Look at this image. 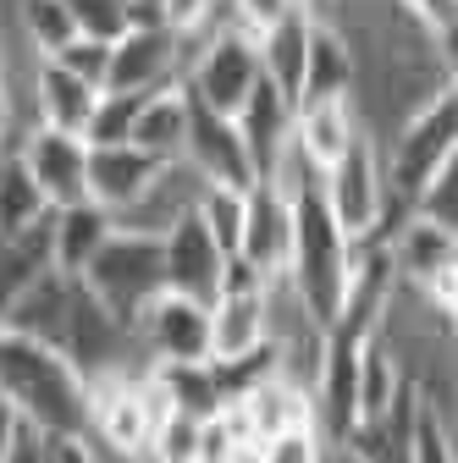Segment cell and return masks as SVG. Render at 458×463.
<instances>
[{
  "label": "cell",
  "instance_id": "1",
  "mask_svg": "<svg viewBox=\"0 0 458 463\" xmlns=\"http://www.w3.org/2000/svg\"><path fill=\"white\" fill-rule=\"evenodd\" d=\"M0 409H12L39 441L89 436V381L44 342L0 331Z\"/></svg>",
  "mask_w": 458,
  "mask_h": 463
},
{
  "label": "cell",
  "instance_id": "2",
  "mask_svg": "<svg viewBox=\"0 0 458 463\" xmlns=\"http://www.w3.org/2000/svg\"><path fill=\"white\" fill-rule=\"evenodd\" d=\"M293 260H288V281L304 304V315L331 331L337 304H342V270H348V238L337 232V221L320 204V177L304 183L293 199Z\"/></svg>",
  "mask_w": 458,
  "mask_h": 463
},
{
  "label": "cell",
  "instance_id": "3",
  "mask_svg": "<svg viewBox=\"0 0 458 463\" xmlns=\"http://www.w3.org/2000/svg\"><path fill=\"white\" fill-rule=\"evenodd\" d=\"M320 204H326V215L337 221V232L348 243H386L392 232H397V221L409 215L397 199H386L381 144L370 133L342 155L337 165L320 171Z\"/></svg>",
  "mask_w": 458,
  "mask_h": 463
},
{
  "label": "cell",
  "instance_id": "4",
  "mask_svg": "<svg viewBox=\"0 0 458 463\" xmlns=\"http://www.w3.org/2000/svg\"><path fill=\"white\" fill-rule=\"evenodd\" d=\"M78 287L133 336L138 315L166 293L160 243L155 238H133V232H110V238L100 243V254L89 260V270L78 276Z\"/></svg>",
  "mask_w": 458,
  "mask_h": 463
},
{
  "label": "cell",
  "instance_id": "5",
  "mask_svg": "<svg viewBox=\"0 0 458 463\" xmlns=\"http://www.w3.org/2000/svg\"><path fill=\"white\" fill-rule=\"evenodd\" d=\"M458 155V89H436L415 116L392 128V144L381 149V177H386V199H397L409 210V199L420 194V183L436 165H447Z\"/></svg>",
  "mask_w": 458,
  "mask_h": 463
},
{
  "label": "cell",
  "instance_id": "6",
  "mask_svg": "<svg viewBox=\"0 0 458 463\" xmlns=\"http://www.w3.org/2000/svg\"><path fill=\"white\" fill-rule=\"evenodd\" d=\"M254 83H260V50L233 23H215V33L188 55V67H183L188 105H199L210 116H226V122L243 110V99L254 94Z\"/></svg>",
  "mask_w": 458,
  "mask_h": 463
},
{
  "label": "cell",
  "instance_id": "7",
  "mask_svg": "<svg viewBox=\"0 0 458 463\" xmlns=\"http://www.w3.org/2000/svg\"><path fill=\"white\" fill-rule=\"evenodd\" d=\"M188 44L171 39L166 28H128L117 44H110V67H105V89L100 94H155L183 83L188 67Z\"/></svg>",
  "mask_w": 458,
  "mask_h": 463
},
{
  "label": "cell",
  "instance_id": "8",
  "mask_svg": "<svg viewBox=\"0 0 458 463\" xmlns=\"http://www.w3.org/2000/svg\"><path fill=\"white\" fill-rule=\"evenodd\" d=\"M133 342L144 347V364H210V315L194 298L160 293L138 315Z\"/></svg>",
  "mask_w": 458,
  "mask_h": 463
},
{
  "label": "cell",
  "instance_id": "9",
  "mask_svg": "<svg viewBox=\"0 0 458 463\" xmlns=\"http://www.w3.org/2000/svg\"><path fill=\"white\" fill-rule=\"evenodd\" d=\"M17 165L28 171V183L39 188V199L50 210H72V204H89L83 194V165H89V144L72 138V133H50V128H28L17 138Z\"/></svg>",
  "mask_w": 458,
  "mask_h": 463
},
{
  "label": "cell",
  "instance_id": "10",
  "mask_svg": "<svg viewBox=\"0 0 458 463\" xmlns=\"http://www.w3.org/2000/svg\"><path fill=\"white\" fill-rule=\"evenodd\" d=\"M226 420L238 425V436L243 441H271V436H288V430H304V425H315V402H310V386H299V381H288L281 370H271V375H260L233 409H221Z\"/></svg>",
  "mask_w": 458,
  "mask_h": 463
},
{
  "label": "cell",
  "instance_id": "11",
  "mask_svg": "<svg viewBox=\"0 0 458 463\" xmlns=\"http://www.w3.org/2000/svg\"><path fill=\"white\" fill-rule=\"evenodd\" d=\"M160 270H166V293L177 298H194V304H215L221 293V270H226V254L210 243V232L199 226V215L188 210L177 226L160 238Z\"/></svg>",
  "mask_w": 458,
  "mask_h": 463
},
{
  "label": "cell",
  "instance_id": "12",
  "mask_svg": "<svg viewBox=\"0 0 458 463\" xmlns=\"http://www.w3.org/2000/svg\"><path fill=\"white\" fill-rule=\"evenodd\" d=\"M183 165L205 188H233V194H249L254 188V165H249V149L238 138V128L226 116H210V110H188V144H183Z\"/></svg>",
  "mask_w": 458,
  "mask_h": 463
},
{
  "label": "cell",
  "instance_id": "13",
  "mask_svg": "<svg viewBox=\"0 0 458 463\" xmlns=\"http://www.w3.org/2000/svg\"><path fill=\"white\" fill-rule=\"evenodd\" d=\"M233 260L254 265L260 276H288V260H293V204L281 199L276 188L254 183L243 194V238H238Z\"/></svg>",
  "mask_w": 458,
  "mask_h": 463
},
{
  "label": "cell",
  "instance_id": "14",
  "mask_svg": "<svg viewBox=\"0 0 458 463\" xmlns=\"http://www.w3.org/2000/svg\"><path fill=\"white\" fill-rule=\"evenodd\" d=\"M155 160L138 155L133 144H89V165H83V194L94 210L122 215L144 199V188L155 183Z\"/></svg>",
  "mask_w": 458,
  "mask_h": 463
},
{
  "label": "cell",
  "instance_id": "15",
  "mask_svg": "<svg viewBox=\"0 0 458 463\" xmlns=\"http://www.w3.org/2000/svg\"><path fill=\"white\" fill-rule=\"evenodd\" d=\"M233 128H238V138H243V149H249L254 183H271L276 165H281V155H288V144H293V105L260 78L254 94L243 99V110L233 116Z\"/></svg>",
  "mask_w": 458,
  "mask_h": 463
},
{
  "label": "cell",
  "instance_id": "16",
  "mask_svg": "<svg viewBox=\"0 0 458 463\" xmlns=\"http://www.w3.org/2000/svg\"><path fill=\"white\" fill-rule=\"evenodd\" d=\"M386 260H392V281L415 293L431 276L458 265V232H447L436 221H420V215H404L397 232L386 238Z\"/></svg>",
  "mask_w": 458,
  "mask_h": 463
},
{
  "label": "cell",
  "instance_id": "17",
  "mask_svg": "<svg viewBox=\"0 0 458 463\" xmlns=\"http://www.w3.org/2000/svg\"><path fill=\"white\" fill-rule=\"evenodd\" d=\"M94 105H100V89L78 83L67 67H55V61H39L33 67V78H28V116H33V128L83 138Z\"/></svg>",
  "mask_w": 458,
  "mask_h": 463
},
{
  "label": "cell",
  "instance_id": "18",
  "mask_svg": "<svg viewBox=\"0 0 458 463\" xmlns=\"http://www.w3.org/2000/svg\"><path fill=\"white\" fill-rule=\"evenodd\" d=\"M72 287L67 276H55L44 270L33 287H23V293L0 309V331H12V336H28V342H44L62 354V336H67V309H72Z\"/></svg>",
  "mask_w": 458,
  "mask_h": 463
},
{
  "label": "cell",
  "instance_id": "19",
  "mask_svg": "<svg viewBox=\"0 0 458 463\" xmlns=\"http://www.w3.org/2000/svg\"><path fill=\"white\" fill-rule=\"evenodd\" d=\"M205 315H210V364H238L271 342L265 287L260 293H221Z\"/></svg>",
  "mask_w": 458,
  "mask_h": 463
},
{
  "label": "cell",
  "instance_id": "20",
  "mask_svg": "<svg viewBox=\"0 0 458 463\" xmlns=\"http://www.w3.org/2000/svg\"><path fill=\"white\" fill-rule=\"evenodd\" d=\"M359 138H365V128H359V116H354L348 99H315V105H299L293 110V149L315 171L337 165Z\"/></svg>",
  "mask_w": 458,
  "mask_h": 463
},
{
  "label": "cell",
  "instance_id": "21",
  "mask_svg": "<svg viewBox=\"0 0 458 463\" xmlns=\"http://www.w3.org/2000/svg\"><path fill=\"white\" fill-rule=\"evenodd\" d=\"M188 110H194V105H188L183 83L144 94L128 144H133L138 155H149L155 165H177V160H183V144H188Z\"/></svg>",
  "mask_w": 458,
  "mask_h": 463
},
{
  "label": "cell",
  "instance_id": "22",
  "mask_svg": "<svg viewBox=\"0 0 458 463\" xmlns=\"http://www.w3.org/2000/svg\"><path fill=\"white\" fill-rule=\"evenodd\" d=\"M310 28H315V17H310V12H288L276 28H265V33L254 39V50H260V78H265L281 99H288L293 110H299V94H304Z\"/></svg>",
  "mask_w": 458,
  "mask_h": 463
},
{
  "label": "cell",
  "instance_id": "23",
  "mask_svg": "<svg viewBox=\"0 0 458 463\" xmlns=\"http://www.w3.org/2000/svg\"><path fill=\"white\" fill-rule=\"evenodd\" d=\"M110 238V215L94 204H72V210H55L50 221V270L78 281L89 270V260L100 254V243Z\"/></svg>",
  "mask_w": 458,
  "mask_h": 463
},
{
  "label": "cell",
  "instance_id": "24",
  "mask_svg": "<svg viewBox=\"0 0 458 463\" xmlns=\"http://www.w3.org/2000/svg\"><path fill=\"white\" fill-rule=\"evenodd\" d=\"M315 99H354V50L331 23L310 28V61H304L299 105H315Z\"/></svg>",
  "mask_w": 458,
  "mask_h": 463
},
{
  "label": "cell",
  "instance_id": "25",
  "mask_svg": "<svg viewBox=\"0 0 458 463\" xmlns=\"http://www.w3.org/2000/svg\"><path fill=\"white\" fill-rule=\"evenodd\" d=\"M404 364L392 359V347L381 342V336H370L365 347H359V375H354V414L359 420H381L386 409H392V397L404 392Z\"/></svg>",
  "mask_w": 458,
  "mask_h": 463
},
{
  "label": "cell",
  "instance_id": "26",
  "mask_svg": "<svg viewBox=\"0 0 458 463\" xmlns=\"http://www.w3.org/2000/svg\"><path fill=\"white\" fill-rule=\"evenodd\" d=\"M50 221H55V210L39 226L17 232V238H0V309L50 270Z\"/></svg>",
  "mask_w": 458,
  "mask_h": 463
},
{
  "label": "cell",
  "instance_id": "27",
  "mask_svg": "<svg viewBox=\"0 0 458 463\" xmlns=\"http://www.w3.org/2000/svg\"><path fill=\"white\" fill-rule=\"evenodd\" d=\"M149 375L166 392L171 414H183V420H215L221 414V386H215L210 364H149Z\"/></svg>",
  "mask_w": 458,
  "mask_h": 463
},
{
  "label": "cell",
  "instance_id": "28",
  "mask_svg": "<svg viewBox=\"0 0 458 463\" xmlns=\"http://www.w3.org/2000/svg\"><path fill=\"white\" fill-rule=\"evenodd\" d=\"M44 215H50V204L28 183V171L17 165V155H0V238H17V232L39 226Z\"/></svg>",
  "mask_w": 458,
  "mask_h": 463
},
{
  "label": "cell",
  "instance_id": "29",
  "mask_svg": "<svg viewBox=\"0 0 458 463\" xmlns=\"http://www.w3.org/2000/svg\"><path fill=\"white\" fill-rule=\"evenodd\" d=\"M17 23H23V39H28V50L39 55V61L62 55L78 39L67 0H17Z\"/></svg>",
  "mask_w": 458,
  "mask_h": 463
},
{
  "label": "cell",
  "instance_id": "30",
  "mask_svg": "<svg viewBox=\"0 0 458 463\" xmlns=\"http://www.w3.org/2000/svg\"><path fill=\"white\" fill-rule=\"evenodd\" d=\"M194 215L210 232V243L233 260L238 254V238H243V194H233V188H205L194 199Z\"/></svg>",
  "mask_w": 458,
  "mask_h": 463
},
{
  "label": "cell",
  "instance_id": "31",
  "mask_svg": "<svg viewBox=\"0 0 458 463\" xmlns=\"http://www.w3.org/2000/svg\"><path fill=\"white\" fill-rule=\"evenodd\" d=\"M409 215H420V221H436V226L458 232V155H453L447 165H436L431 177L420 183V194L409 199Z\"/></svg>",
  "mask_w": 458,
  "mask_h": 463
},
{
  "label": "cell",
  "instance_id": "32",
  "mask_svg": "<svg viewBox=\"0 0 458 463\" xmlns=\"http://www.w3.org/2000/svg\"><path fill=\"white\" fill-rule=\"evenodd\" d=\"M72 12V28L78 39H94V44H117L133 23H128V0H67Z\"/></svg>",
  "mask_w": 458,
  "mask_h": 463
},
{
  "label": "cell",
  "instance_id": "33",
  "mask_svg": "<svg viewBox=\"0 0 458 463\" xmlns=\"http://www.w3.org/2000/svg\"><path fill=\"white\" fill-rule=\"evenodd\" d=\"M397 12H404L436 50H442V61L453 67V28H458V0H392Z\"/></svg>",
  "mask_w": 458,
  "mask_h": 463
},
{
  "label": "cell",
  "instance_id": "34",
  "mask_svg": "<svg viewBox=\"0 0 458 463\" xmlns=\"http://www.w3.org/2000/svg\"><path fill=\"white\" fill-rule=\"evenodd\" d=\"M409 463H458L453 458V420H442L425 397H420V414L409 430Z\"/></svg>",
  "mask_w": 458,
  "mask_h": 463
},
{
  "label": "cell",
  "instance_id": "35",
  "mask_svg": "<svg viewBox=\"0 0 458 463\" xmlns=\"http://www.w3.org/2000/svg\"><path fill=\"white\" fill-rule=\"evenodd\" d=\"M138 99H144V94H100V105H94V116H89L83 144H128L133 116H138Z\"/></svg>",
  "mask_w": 458,
  "mask_h": 463
},
{
  "label": "cell",
  "instance_id": "36",
  "mask_svg": "<svg viewBox=\"0 0 458 463\" xmlns=\"http://www.w3.org/2000/svg\"><path fill=\"white\" fill-rule=\"evenodd\" d=\"M326 458H331V447L320 441V430H315V425L260 441V463H326Z\"/></svg>",
  "mask_w": 458,
  "mask_h": 463
},
{
  "label": "cell",
  "instance_id": "37",
  "mask_svg": "<svg viewBox=\"0 0 458 463\" xmlns=\"http://www.w3.org/2000/svg\"><path fill=\"white\" fill-rule=\"evenodd\" d=\"M55 67H67L78 83L89 89H105V67H110V44H94V39H72L62 55H50Z\"/></svg>",
  "mask_w": 458,
  "mask_h": 463
},
{
  "label": "cell",
  "instance_id": "38",
  "mask_svg": "<svg viewBox=\"0 0 458 463\" xmlns=\"http://www.w3.org/2000/svg\"><path fill=\"white\" fill-rule=\"evenodd\" d=\"M226 6H233V17H226V23H233V28H243L249 39H260L265 28H276V23L288 17V12H304L299 0H226Z\"/></svg>",
  "mask_w": 458,
  "mask_h": 463
},
{
  "label": "cell",
  "instance_id": "39",
  "mask_svg": "<svg viewBox=\"0 0 458 463\" xmlns=\"http://www.w3.org/2000/svg\"><path fill=\"white\" fill-rule=\"evenodd\" d=\"M44 463H94L83 441H44Z\"/></svg>",
  "mask_w": 458,
  "mask_h": 463
},
{
  "label": "cell",
  "instance_id": "40",
  "mask_svg": "<svg viewBox=\"0 0 458 463\" xmlns=\"http://www.w3.org/2000/svg\"><path fill=\"white\" fill-rule=\"evenodd\" d=\"M6 463H44V441L33 436V430H23L17 436V447H12V458Z\"/></svg>",
  "mask_w": 458,
  "mask_h": 463
},
{
  "label": "cell",
  "instance_id": "41",
  "mask_svg": "<svg viewBox=\"0 0 458 463\" xmlns=\"http://www.w3.org/2000/svg\"><path fill=\"white\" fill-rule=\"evenodd\" d=\"M17 436H23V425H17V414L12 409H0V463L12 458V447H17Z\"/></svg>",
  "mask_w": 458,
  "mask_h": 463
},
{
  "label": "cell",
  "instance_id": "42",
  "mask_svg": "<svg viewBox=\"0 0 458 463\" xmlns=\"http://www.w3.org/2000/svg\"><path fill=\"white\" fill-rule=\"evenodd\" d=\"M133 463H149V458H133Z\"/></svg>",
  "mask_w": 458,
  "mask_h": 463
}]
</instances>
